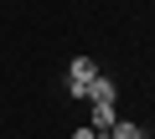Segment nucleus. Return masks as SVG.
<instances>
[{
	"label": "nucleus",
	"mask_w": 155,
	"mask_h": 139,
	"mask_svg": "<svg viewBox=\"0 0 155 139\" xmlns=\"http://www.w3.org/2000/svg\"><path fill=\"white\" fill-rule=\"evenodd\" d=\"M114 124H119V103H93V124H88V129H93V134H109Z\"/></svg>",
	"instance_id": "1"
},
{
	"label": "nucleus",
	"mask_w": 155,
	"mask_h": 139,
	"mask_svg": "<svg viewBox=\"0 0 155 139\" xmlns=\"http://www.w3.org/2000/svg\"><path fill=\"white\" fill-rule=\"evenodd\" d=\"M93 77H98V67H93V57H72V62H67V83H83V88H88Z\"/></svg>",
	"instance_id": "2"
},
{
	"label": "nucleus",
	"mask_w": 155,
	"mask_h": 139,
	"mask_svg": "<svg viewBox=\"0 0 155 139\" xmlns=\"http://www.w3.org/2000/svg\"><path fill=\"white\" fill-rule=\"evenodd\" d=\"M88 98H93V103H119V83H109V77L98 72V77L88 83Z\"/></svg>",
	"instance_id": "3"
},
{
	"label": "nucleus",
	"mask_w": 155,
	"mask_h": 139,
	"mask_svg": "<svg viewBox=\"0 0 155 139\" xmlns=\"http://www.w3.org/2000/svg\"><path fill=\"white\" fill-rule=\"evenodd\" d=\"M104 139H145V134H140V124H134V118H119V124H114Z\"/></svg>",
	"instance_id": "4"
},
{
	"label": "nucleus",
	"mask_w": 155,
	"mask_h": 139,
	"mask_svg": "<svg viewBox=\"0 0 155 139\" xmlns=\"http://www.w3.org/2000/svg\"><path fill=\"white\" fill-rule=\"evenodd\" d=\"M72 139H104V134H93L88 124H78V129H72Z\"/></svg>",
	"instance_id": "5"
}]
</instances>
